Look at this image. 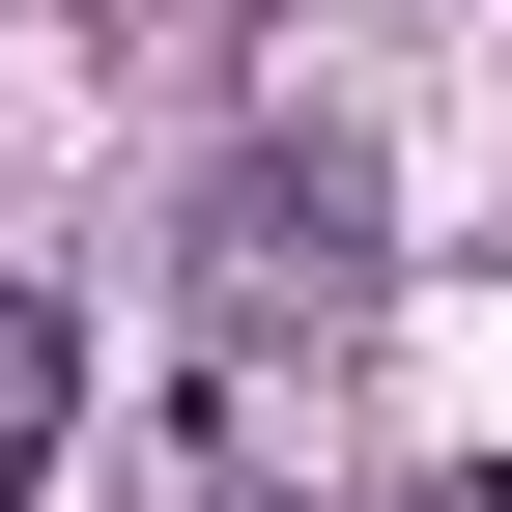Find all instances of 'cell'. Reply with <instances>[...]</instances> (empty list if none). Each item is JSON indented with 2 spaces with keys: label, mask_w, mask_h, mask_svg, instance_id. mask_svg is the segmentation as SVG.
Instances as JSON below:
<instances>
[{
  "label": "cell",
  "mask_w": 512,
  "mask_h": 512,
  "mask_svg": "<svg viewBox=\"0 0 512 512\" xmlns=\"http://www.w3.org/2000/svg\"><path fill=\"white\" fill-rule=\"evenodd\" d=\"M57 399H86V313H29V285H0V512L57 484Z\"/></svg>",
  "instance_id": "cell-1"
},
{
  "label": "cell",
  "mask_w": 512,
  "mask_h": 512,
  "mask_svg": "<svg viewBox=\"0 0 512 512\" xmlns=\"http://www.w3.org/2000/svg\"><path fill=\"white\" fill-rule=\"evenodd\" d=\"M456 512H512V484H456Z\"/></svg>",
  "instance_id": "cell-2"
}]
</instances>
